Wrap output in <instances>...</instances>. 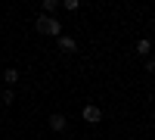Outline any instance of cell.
<instances>
[{
  "label": "cell",
  "instance_id": "4",
  "mask_svg": "<svg viewBox=\"0 0 155 140\" xmlns=\"http://www.w3.org/2000/svg\"><path fill=\"white\" fill-rule=\"evenodd\" d=\"M56 44H59L62 53H74V50H78V41H74L71 34H59V37H56Z\"/></svg>",
  "mask_w": 155,
  "mask_h": 140
},
{
  "label": "cell",
  "instance_id": "11",
  "mask_svg": "<svg viewBox=\"0 0 155 140\" xmlns=\"http://www.w3.org/2000/svg\"><path fill=\"white\" fill-rule=\"evenodd\" d=\"M152 53H155V44H152Z\"/></svg>",
  "mask_w": 155,
  "mask_h": 140
},
{
  "label": "cell",
  "instance_id": "10",
  "mask_svg": "<svg viewBox=\"0 0 155 140\" xmlns=\"http://www.w3.org/2000/svg\"><path fill=\"white\" fill-rule=\"evenodd\" d=\"M143 66H146V72H149V75H152V72H155V59H152V56H149V59H146V62H143Z\"/></svg>",
  "mask_w": 155,
  "mask_h": 140
},
{
  "label": "cell",
  "instance_id": "1",
  "mask_svg": "<svg viewBox=\"0 0 155 140\" xmlns=\"http://www.w3.org/2000/svg\"><path fill=\"white\" fill-rule=\"evenodd\" d=\"M37 31L41 34H50V37H59L62 34V25L56 16H37Z\"/></svg>",
  "mask_w": 155,
  "mask_h": 140
},
{
  "label": "cell",
  "instance_id": "9",
  "mask_svg": "<svg viewBox=\"0 0 155 140\" xmlns=\"http://www.w3.org/2000/svg\"><path fill=\"white\" fill-rule=\"evenodd\" d=\"M59 6H62V9H68V12H78V9H81V3H78V0H62Z\"/></svg>",
  "mask_w": 155,
  "mask_h": 140
},
{
  "label": "cell",
  "instance_id": "6",
  "mask_svg": "<svg viewBox=\"0 0 155 140\" xmlns=\"http://www.w3.org/2000/svg\"><path fill=\"white\" fill-rule=\"evenodd\" d=\"M3 81H6V87H16V84H19V69L9 66V69L3 72Z\"/></svg>",
  "mask_w": 155,
  "mask_h": 140
},
{
  "label": "cell",
  "instance_id": "3",
  "mask_svg": "<svg viewBox=\"0 0 155 140\" xmlns=\"http://www.w3.org/2000/svg\"><path fill=\"white\" fill-rule=\"evenodd\" d=\"M47 125H50V131H65L68 128V118L62 115V112H53V115L47 118Z\"/></svg>",
  "mask_w": 155,
  "mask_h": 140
},
{
  "label": "cell",
  "instance_id": "8",
  "mask_svg": "<svg viewBox=\"0 0 155 140\" xmlns=\"http://www.w3.org/2000/svg\"><path fill=\"white\" fill-rule=\"evenodd\" d=\"M56 9H59V3H56V0H44V12H41V16H53Z\"/></svg>",
  "mask_w": 155,
  "mask_h": 140
},
{
  "label": "cell",
  "instance_id": "7",
  "mask_svg": "<svg viewBox=\"0 0 155 140\" xmlns=\"http://www.w3.org/2000/svg\"><path fill=\"white\" fill-rule=\"evenodd\" d=\"M0 100H3V106H12V103H16V90H12V87H6V90L0 94Z\"/></svg>",
  "mask_w": 155,
  "mask_h": 140
},
{
  "label": "cell",
  "instance_id": "2",
  "mask_svg": "<svg viewBox=\"0 0 155 140\" xmlns=\"http://www.w3.org/2000/svg\"><path fill=\"white\" fill-rule=\"evenodd\" d=\"M81 118H84L87 125H99V121H102V109L93 106V103H87V106L81 109Z\"/></svg>",
  "mask_w": 155,
  "mask_h": 140
},
{
  "label": "cell",
  "instance_id": "5",
  "mask_svg": "<svg viewBox=\"0 0 155 140\" xmlns=\"http://www.w3.org/2000/svg\"><path fill=\"white\" fill-rule=\"evenodd\" d=\"M137 53L143 56V59L152 56V41H149V37H140V41H137Z\"/></svg>",
  "mask_w": 155,
  "mask_h": 140
}]
</instances>
